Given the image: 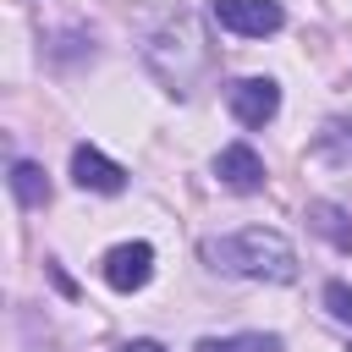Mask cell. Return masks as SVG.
<instances>
[{
    "mask_svg": "<svg viewBox=\"0 0 352 352\" xmlns=\"http://www.w3.org/2000/svg\"><path fill=\"white\" fill-rule=\"evenodd\" d=\"M204 258L226 275H242V280H297V248L270 231V226H248V231H231V236H214L204 242Z\"/></svg>",
    "mask_w": 352,
    "mask_h": 352,
    "instance_id": "obj_1",
    "label": "cell"
},
{
    "mask_svg": "<svg viewBox=\"0 0 352 352\" xmlns=\"http://www.w3.org/2000/svg\"><path fill=\"white\" fill-rule=\"evenodd\" d=\"M214 22L236 38H270V33H280L286 11H280V0H214Z\"/></svg>",
    "mask_w": 352,
    "mask_h": 352,
    "instance_id": "obj_2",
    "label": "cell"
},
{
    "mask_svg": "<svg viewBox=\"0 0 352 352\" xmlns=\"http://www.w3.org/2000/svg\"><path fill=\"white\" fill-rule=\"evenodd\" d=\"M226 104H231V116L242 126H264L280 110V88H275V77H236L226 88Z\"/></svg>",
    "mask_w": 352,
    "mask_h": 352,
    "instance_id": "obj_3",
    "label": "cell"
},
{
    "mask_svg": "<svg viewBox=\"0 0 352 352\" xmlns=\"http://www.w3.org/2000/svg\"><path fill=\"white\" fill-rule=\"evenodd\" d=\"M148 275H154V248L148 242H116L104 253V280L116 292H138V286H148Z\"/></svg>",
    "mask_w": 352,
    "mask_h": 352,
    "instance_id": "obj_4",
    "label": "cell"
},
{
    "mask_svg": "<svg viewBox=\"0 0 352 352\" xmlns=\"http://www.w3.org/2000/svg\"><path fill=\"white\" fill-rule=\"evenodd\" d=\"M72 182L88 187V192H121V187H126V170H121L110 154H99L94 143H77V148H72Z\"/></svg>",
    "mask_w": 352,
    "mask_h": 352,
    "instance_id": "obj_5",
    "label": "cell"
},
{
    "mask_svg": "<svg viewBox=\"0 0 352 352\" xmlns=\"http://www.w3.org/2000/svg\"><path fill=\"white\" fill-rule=\"evenodd\" d=\"M214 176H220V187H231V192H258V187H264V160H258L248 143H226V148L214 154Z\"/></svg>",
    "mask_w": 352,
    "mask_h": 352,
    "instance_id": "obj_6",
    "label": "cell"
},
{
    "mask_svg": "<svg viewBox=\"0 0 352 352\" xmlns=\"http://www.w3.org/2000/svg\"><path fill=\"white\" fill-rule=\"evenodd\" d=\"M11 192H16L22 209H44V204H50V176H44V165L16 160V165H11Z\"/></svg>",
    "mask_w": 352,
    "mask_h": 352,
    "instance_id": "obj_7",
    "label": "cell"
},
{
    "mask_svg": "<svg viewBox=\"0 0 352 352\" xmlns=\"http://www.w3.org/2000/svg\"><path fill=\"white\" fill-rule=\"evenodd\" d=\"M308 226L330 242V248H341V253H352V220H346V209H336V204H308Z\"/></svg>",
    "mask_w": 352,
    "mask_h": 352,
    "instance_id": "obj_8",
    "label": "cell"
},
{
    "mask_svg": "<svg viewBox=\"0 0 352 352\" xmlns=\"http://www.w3.org/2000/svg\"><path fill=\"white\" fill-rule=\"evenodd\" d=\"M314 154L330 165H352V121H324L314 138Z\"/></svg>",
    "mask_w": 352,
    "mask_h": 352,
    "instance_id": "obj_9",
    "label": "cell"
},
{
    "mask_svg": "<svg viewBox=\"0 0 352 352\" xmlns=\"http://www.w3.org/2000/svg\"><path fill=\"white\" fill-rule=\"evenodd\" d=\"M192 352H280V336L248 330V336H204Z\"/></svg>",
    "mask_w": 352,
    "mask_h": 352,
    "instance_id": "obj_10",
    "label": "cell"
},
{
    "mask_svg": "<svg viewBox=\"0 0 352 352\" xmlns=\"http://www.w3.org/2000/svg\"><path fill=\"white\" fill-rule=\"evenodd\" d=\"M324 308H330L336 319H346V324H352V286L330 280V286H324Z\"/></svg>",
    "mask_w": 352,
    "mask_h": 352,
    "instance_id": "obj_11",
    "label": "cell"
},
{
    "mask_svg": "<svg viewBox=\"0 0 352 352\" xmlns=\"http://www.w3.org/2000/svg\"><path fill=\"white\" fill-rule=\"evenodd\" d=\"M121 352H165V346H160V341H126Z\"/></svg>",
    "mask_w": 352,
    "mask_h": 352,
    "instance_id": "obj_12",
    "label": "cell"
}]
</instances>
